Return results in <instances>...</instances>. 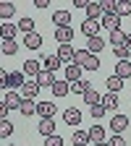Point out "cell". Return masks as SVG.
<instances>
[{
	"label": "cell",
	"instance_id": "4316f807",
	"mask_svg": "<svg viewBox=\"0 0 131 146\" xmlns=\"http://www.w3.org/2000/svg\"><path fill=\"white\" fill-rule=\"evenodd\" d=\"M89 86H92V84H89L87 78H79V81H73V84H71V91H73V94H81V97H84Z\"/></svg>",
	"mask_w": 131,
	"mask_h": 146
},
{
	"label": "cell",
	"instance_id": "f6af8a7d",
	"mask_svg": "<svg viewBox=\"0 0 131 146\" xmlns=\"http://www.w3.org/2000/svg\"><path fill=\"white\" fill-rule=\"evenodd\" d=\"M126 47H128V50H131V31H128V34H126Z\"/></svg>",
	"mask_w": 131,
	"mask_h": 146
},
{
	"label": "cell",
	"instance_id": "3957f363",
	"mask_svg": "<svg viewBox=\"0 0 131 146\" xmlns=\"http://www.w3.org/2000/svg\"><path fill=\"white\" fill-rule=\"evenodd\" d=\"M40 84H37V78H26V84L21 86V97L24 99H37V94H40Z\"/></svg>",
	"mask_w": 131,
	"mask_h": 146
},
{
	"label": "cell",
	"instance_id": "d6986e66",
	"mask_svg": "<svg viewBox=\"0 0 131 146\" xmlns=\"http://www.w3.org/2000/svg\"><path fill=\"white\" fill-rule=\"evenodd\" d=\"M52 94L55 97H68L71 94V84L68 81H55L52 84Z\"/></svg>",
	"mask_w": 131,
	"mask_h": 146
},
{
	"label": "cell",
	"instance_id": "44dd1931",
	"mask_svg": "<svg viewBox=\"0 0 131 146\" xmlns=\"http://www.w3.org/2000/svg\"><path fill=\"white\" fill-rule=\"evenodd\" d=\"M60 63H63V60L58 58V55H47V58L42 60V68H45V70H52V73H55V70L60 68Z\"/></svg>",
	"mask_w": 131,
	"mask_h": 146
},
{
	"label": "cell",
	"instance_id": "bcb514c9",
	"mask_svg": "<svg viewBox=\"0 0 131 146\" xmlns=\"http://www.w3.org/2000/svg\"><path fill=\"white\" fill-rule=\"evenodd\" d=\"M95 146H110V143H107V141H102V143H95Z\"/></svg>",
	"mask_w": 131,
	"mask_h": 146
},
{
	"label": "cell",
	"instance_id": "4fadbf2b",
	"mask_svg": "<svg viewBox=\"0 0 131 146\" xmlns=\"http://www.w3.org/2000/svg\"><path fill=\"white\" fill-rule=\"evenodd\" d=\"M102 16H105L102 5H100V3H95V0H89V5H87V18H95V21H102Z\"/></svg>",
	"mask_w": 131,
	"mask_h": 146
},
{
	"label": "cell",
	"instance_id": "f35d334b",
	"mask_svg": "<svg viewBox=\"0 0 131 146\" xmlns=\"http://www.w3.org/2000/svg\"><path fill=\"white\" fill-rule=\"evenodd\" d=\"M102 63H100V58H97V55H92V58L87 60V65H84V70H97Z\"/></svg>",
	"mask_w": 131,
	"mask_h": 146
},
{
	"label": "cell",
	"instance_id": "f546056e",
	"mask_svg": "<svg viewBox=\"0 0 131 146\" xmlns=\"http://www.w3.org/2000/svg\"><path fill=\"white\" fill-rule=\"evenodd\" d=\"M73 143L76 146H87L89 143V131H73Z\"/></svg>",
	"mask_w": 131,
	"mask_h": 146
},
{
	"label": "cell",
	"instance_id": "ee69618b",
	"mask_svg": "<svg viewBox=\"0 0 131 146\" xmlns=\"http://www.w3.org/2000/svg\"><path fill=\"white\" fill-rule=\"evenodd\" d=\"M34 5H37V8H47L50 0H34Z\"/></svg>",
	"mask_w": 131,
	"mask_h": 146
},
{
	"label": "cell",
	"instance_id": "8d00e7d4",
	"mask_svg": "<svg viewBox=\"0 0 131 146\" xmlns=\"http://www.w3.org/2000/svg\"><path fill=\"white\" fill-rule=\"evenodd\" d=\"M100 5H102L105 13H116V11H118V0H102Z\"/></svg>",
	"mask_w": 131,
	"mask_h": 146
},
{
	"label": "cell",
	"instance_id": "ba28073f",
	"mask_svg": "<svg viewBox=\"0 0 131 146\" xmlns=\"http://www.w3.org/2000/svg\"><path fill=\"white\" fill-rule=\"evenodd\" d=\"M100 24H102L105 29H110V31H116V29H121V16H118V13H105Z\"/></svg>",
	"mask_w": 131,
	"mask_h": 146
},
{
	"label": "cell",
	"instance_id": "c3c4849f",
	"mask_svg": "<svg viewBox=\"0 0 131 146\" xmlns=\"http://www.w3.org/2000/svg\"><path fill=\"white\" fill-rule=\"evenodd\" d=\"M87 146H89V143H87Z\"/></svg>",
	"mask_w": 131,
	"mask_h": 146
},
{
	"label": "cell",
	"instance_id": "9a60e30c",
	"mask_svg": "<svg viewBox=\"0 0 131 146\" xmlns=\"http://www.w3.org/2000/svg\"><path fill=\"white\" fill-rule=\"evenodd\" d=\"M102 107H105V110H113V115H116V107H121V99H118V94L107 91V94L102 97Z\"/></svg>",
	"mask_w": 131,
	"mask_h": 146
},
{
	"label": "cell",
	"instance_id": "cb8c5ba5",
	"mask_svg": "<svg viewBox=\"0 0 131 146\" xmlns=\"http://www.w3.org/2000/svg\"><path fill=\"white\" fill-rule=\"evenodd\" d=\"M18 112H21L24 117H32V115L37 112V102H34V99H24V102H21V110H18Z\"/></svg>",
	"mask_w": 131,
	"mask_h": 146
},
{
	"label": "cell",
	"instance_id": "d6a6232c",
	"mask_svg": "<svg viewBox=\"0 0 131 146\" xmlns=\"http://www.w3.org/2000/svg\"><path fill=\"white\" fill-rule=\"evenodd\" d=\"M18 24H3V39H16Z\"/></svg>",
	"mask_w": 131,
	"mask_h": 146
},
{
	"label": "cell",
	"instance_id": "7bdbcfd3",
	"mask_svg": "<svg viewBox=\"0 0 131 146\" xmlns=\"http://www.w3.org/2000/svg\"><path fill=\"white\" fill-rule=\"evenodd\" d=\"M87 5H89V0H73V8H84L87 11Z\"/></svg>",
	"mask_w": 131,
	"mask_h": 146
},
{
	"label": "cell",
	"instance_id": "6da1fadb",
	"mask_svg": "<svg viewBox=\"0 0 131 146\" xmlns=\"http://www.w3.org/2000/svg\"><path fill=\"white\" fill-rule=\"evenodd\" d=\"M21 102H24V97H21V91H8L5 94V99H3V104H0V117H8V112L11 110H21Z\"/></svg>",
	"mask_w": 131,
	"mask_h": 146
},
{
	"label": "cell",
	"instance_id": "d4e9b609",
	"mask_svg": "<svg viewBox=\"0 0 131 146\" xmlns=\"http://www.w3.org/2000/svg\"><path fill=\"white\" fill-rule=\"evenodd\" d=\"M37 84H40V86H50V89H52V84H55L52 70H45V68H42V73L37 76Z\"/></svg>",
	"mask_w": 131,
	"mask_h": 146
},
{
	"label": "cell",
	"instance_id": "2e32d148",
	"mask_svg": "<svg viewBox=\"0 0 131 146\" xmlns=\"http://www.w3.org/2000/svg\"><path fill=\"white\" fill-rule=\"evenodd\" d=\"M24 47H29V50H40L42 47V36L40 34H24Z\"/></svg>",
	"mask_w": 131,
	"mask_h": 146
},
{
	"label": "cell",
	"instance_id": "1f68e13d",
	"mask_svg": "<svg viewBox=\"0 0 131 146\" xmlns=\"http://www.w3.org/2000/svg\"><path fill=\"white\" fill-rule=\"evenodd\" d=\"M18 31H24V34H34V21H32L29 16L18 21Z\"/></svg>",
	"mask_w": 131,
	"mask_h": 146
},
{
	"label": "cell",
	"instance_id": "60d3db41",
	"mask_svg": "<svg viewBox=\"0 0 131 146\" xmlns=\"http://www.w3.org/2000/svg\"><path fill=\"white\" fill-rule=\"evenodd\" d=\"M45 146H63V138L58 133H55V136H47L45 138Z\"/></svg>",
	"mask_w": 131,
	"mask_h": 146
},
{
	"label": "cell",
	"instance_id": "8992f818",
	"mask_svg": "<svg viewBox=\"0 0 131 146\" xmlns=\"http://www.w3.org/2000/svg\"><path fill=\"white\" fill-rule=\"evenodd\" d=\"M100 26H102L100 21H95V18H87V21L81 24V31L87 34V39H92V36H100V34H97V31H100Z\"/></svg>",
	"mask_w": 131,
	"mask_h": 146
},
{
	"label": "cell",
	"instance_id": "e0dca14e",
	"mask_svg": "<svg viewBox=\"0 0 131 146\" xmlns=\"http://www.w3.org/2000/svg\"><path fill=\"white\" fill-rule=\"evenodd\" d=\"M84 102H87L89 107H95V104H102V97H100V91H97L95 86H89L87 94H84Z\"/></svg>",
	"mask_w": 131,
	"mask_h": 146
},
{
	"label": "cell",
	"instance_id": "8fae6325",
	"mask_svg": "<svg viewBox=\"0 0 131 146\" xmlns=\"http://www.w3.org/2000/svg\"><path fill=\"white\" fill-rule=\"evenodd\" d=\"M81 70H84L81 65H76V63H68V65H66V81H68V84L79 81V78H81Z\"/></svg>",
	"mask_w": 131,
	"mask_h": 146
},
{
	"label": "cell",
	"instance_id": "f1b7e54d",
	"mask_svg": "<svg viewBox=\"0 0 131 146\" xmlns=\"http://www.w3.org/2000/svg\"><path fill=\"white\" fill-rule=\"evenodd\" d=\"M89 58H92V52H89V50H76V55H73V63H76V65H81V68H84Z\"/></svg>",
	"mask_w": 131,
	"mask_h": 146
},
{
	"label": "cell",
	"instance_id": "83f0119b",
	"mask_svg": "<svg viewBox=\"0 0 131 146\" xmlns=\"http://www.w3.org/2000/svg\"><path fill=\"white\" fill-rule=\"evenodd\" d=\"M87 44H89V47H87V50H89V52H92V55H97V52H100V50H102V47H105V39H102V36H92V39H89V42H87Z\"/></svg>",
	"mask_w": 131,
	"mask_h": 146
},
{
	"label": "cell",
	"instance_id": "74e56055",
	"mask_svg": "<svg viewBox=\"0 0 131 146\" xmlns=\"http://www.w3.org/2000/svg\"><path fill=\"white\" fill-rule=\"evenodd\" d=\"M113 55H116L118 60H128V55H131V50H128V47L123 44V47H116V50H113Z\"/></svg>",
	"mask_w": 131,
	"mask_h": 146
},
{
	"label": "cell",
	"instance_id": "30bf717a",
	"mask_svg": "<svg viewBox=\"0 0 131 146\" xmlns=\"http://www.w3.org/2000/svg\"><path fill=\"white\" fill-rule=\"evenodd\" d=\"M37 131H40L45 138H47V136H55V117H42V120H40V128H37Z\"/></svg>",
	"mask_w": 131,
	"mask_h": 146
},
{
	"label": "cell",
	"instance_id": "ac0fdd59",
	"mask_svg": "<svg viewBox=\"0 0 131 146\" xmlns=\"http://www.w3.org/2000/svg\"><path fill=\"white\" fill-rule=\"evenodd\" d=\"M73 55H76V50H73L71 44H60V47H58V58H60L63 63H73Z\"/></svg>",
	"mask_w": 131,
	"mask_h": 146
},
{
	"label": "cell",
	"instance_id": "5bb4252c",
	"mask_svg": "<svg viewBox=\"0 0 131 146\" xmlns=\"http://www.w3.org/2000/svg\"><path fill=\"white\" fill-rule=\"evenodd\" d=\"M24 73H26L29 78H37V76L42 73V63H37V60H26V63H24Z\"/></svg>",
	"mask_w": 131,
	"mask_h": 146
},
{
	"label": "cell",
	"instance_id": "484cf974",
	"mask_svg": "<svg viewBox=\"0 0 131 146\" xmlns=\"http://www.w3.org/2000/svg\"><path fill=\"white\" fill-rule=\"evenodd\" d=\"M110 44H113V50H116V47H123V44H126V34H123L121 29L110 31Z\"/></svg>",
	"mask_w": 131,
	"mask_h": 146
},
{
	"label": "cell",
	"instance_id": "7dc6e473",
	"mask_svg": "<svg viewBox=\"0 0 131 146\" xmlns=\"http://www.w3.org/2000/svg\"><path fill=\"white\" fill-rule=\"evenodd\" d=\"M8 146H13V143H8Z\"/></svg>",
	"mask_w": 131,
	"mask_h": 146
},
{
	"label": "cell",
	"instance_id": "7a4b0ae2",
	"mask_svg": "<svg viewBox=\"0 0 131 146\" xmlns=\"http://www.w3.org/2000/svg\"><path fill=\"white\" fill-rule=\"evenodd\" d=\"M24 76H26L24 70H13V73H8V78L3 81V86H5L8 91H11V89H13V91H21V86L26 84V78H24Z\"/></svg>",
	"mask_w": 131,
	"mask_h": 146
},
{
	"label": "cell",
	"instance_id": "277c9868",
	"mask_svg": "<svg viewBox=\"0 0 131 146\" xmlns=\"http://www.w3.org/2000/svg\"><path fill=\"white\" fill-rule=\"evenodd\" d=\"M126 128H128V115L116 112L113 117H110V131H113V133H123Z\"/></svg>",
	"mask_w": 131,
	"mask_h": 146
},
{
	"label": "cell",
	"instance_id": "d590c367",
	"mask_svg": "<svg viewBox=\"0 0 131 146\" xmlns=\"http://www.w3.org/2000/svg\"><path fill=\"white\" fill-rule=\"evenodd\" d=\"M116 13H118L121 18L128 16V13H131V0H118V11H116Z\"/></svg>",
	"mask_w": 131,
	"mask_h": 146
},
{
	"label": "cell",
	"instance_id": "ffe728a7",
	"mask_svg": "<svg viewBox=\"0 0 131 146\" xmlns=\"http://www.w3.org/2000/svg\"><path fill=\"white\" fill-rule=\"evenodd\" d=\"M89 141L92 143H102L105 141V128L102 125H92L89 128Z\"/></svg>",
	"mask_w": 131,
	"mask_h": 146
},
{
	"label": "cell",
	"instance_id": "b9f144b4",
	"mask_svg": "<svg viewBox=\"0 0 131 146\" xmlns=\"http://www.w3.org/2000/svg\"><path fill=\"white\" fill-rule=\"evenodd\" d=\"M107 143H110V146H126V141H123V133H113Z\"/></svg>",
	"mask_w": 131,
	"mask_h": 146
},
{
	"label": "cell",
	"instance_id": "e575fe53",
	"mask_svg": "<svg viewBox=\"0 0 131 146\" xmlns=\"http://www.w3.org/2000/svg\"><path fill=\"white\" fill-rule=\"evenodd\" d=\"M13 13H16L13 3H0V16H3L5 21H8V18H13Z\"/></svg>",
	"mask_w": 131,
	"mask_h": 146
},
{
	"label": "cell",
	"instance_id": "5b68a950",
	"mask_svg": "<svg viewBox=\"0 0 131 146\" xmlns=\"http://www.w3.org/2000/svg\"><path fill=\"white\" fill-rule=\"evenodd\" d=\"M63 120H66V125H73V128H76V125L81 123V110H79V107H66Z\"/></svg>",
	"mask_w": 131,
	"mask_h": 146
},
{
	"label": "cell",
	"instance_id": "7402d4cb",
	"mask_svg": "<svg viewBox=\"0 0 131 146\" xmlns=\"http://www.w3.org/2000/svg\"><path fill=\"white\" fill-rule=\"evenodd\" d=\"M105 86H107V91H113V94H118V91L123 89V78H118L116 73L113 76H107V81H105Z\"/></svg>",
	"mask_w": 131,
	"mask_h": 146
},
{
	"label": "cell",
	"instance_id": "9c48e42d",
	"mask_svg": "<svg viewBox=\"0 0 131 146\" xmlns=\"http://www.w3.org/2000/svg\"><path fill=\"white\" fill-rule=\"evenodd\" d=\"M55 39H58L60 44H71V42H73V29H71V26L55 29Z\"/></svg>",
	"mask_w": 131,
	"mask_h": 146
},
{
	"label": "cell",
	"instance_id": "836d02e7",
	"mask_svg": "<svg viewBox=\"0 0 131 146\" xmlns=\"http://www.w3.org/2000/svg\"><path fill=\"white\" fill-rule=\"evenodd\" d=\"M13 133V123L8 120V117H3V120H0V136H3V138H8Z\"/></svg>",
	"mask_w": 131,
	"mask_h": 146
},
{
	"label": "cell",
	"instance_id": "ab89813d",
	"mask_svg": "<svg viewBox=\"0 0 131 146\" xmlns=\"http://www.w3.org/2000/svg\"><path fill=\"white\" fill-rule=\"evenodd\" d=\"M89 112H92V117H95V120H100V117L107 112V110H105L102 104H95V107H89Z\"/></svg>",
	"mask_w": 131,
	"mask_h": 146
},
{
	"label": "cell",
	"instance_id": "52a82bcc",
	"mask_svg": "<svg viewBox=\"0 0 131 146\" xmlns=\"http://www.w3.org/2000/svg\"><path fill=\"white\" fill-rule=\"evenodd\" d=\"M52 24H55V29L71 26V11H55L52 13Z\"/></svg>",
	"mask_w": 131,
	"mask_h": 146
},
{
	"label": "cell",
	"instance_id": "603a6c76",
	"mask_svg": "<svg viewBox=\"0 0 131 146\" xmlns=\"http://www.w3.org/2000/svg\"><path fill=\"white\" fill-rule=\"evenodd\" d=\"M116 76H118V78H128V76H131V60H118Z\"/></svg>",
	"mask_w": 131,
	"mask_h": 146
},
{
	"label": "cell",
	"instance_id": "7c38bea8",
	"mask_svg": "<svg viewBox=\"0 0 131 146\" xmlns=\"http://www.w3.org/2000/svg\"><path fill=\"white\" fill-rule=\"evenodd\" d=\"M55 107L52 102H37V115L40 117H55Z\"/></svg>",
	"mask_w": 131,
	"mask_h": 146
},
{
	"label": "cell",
	"instance_id": "4dcf8cb0",
	"mask_svg": "<svg viewBox=\"0 0 131 146\" xmlns=\"http://www.w3.org/2000/svg\"><path fill=\"white\" fill-rule=\"evenodd\" d=\"M0 50H3V55H16L18 44H16V39H3V44H0Z\"/></svg>",
	"mask_w": 131,
	"mask_h": 146
}]
</instances>
